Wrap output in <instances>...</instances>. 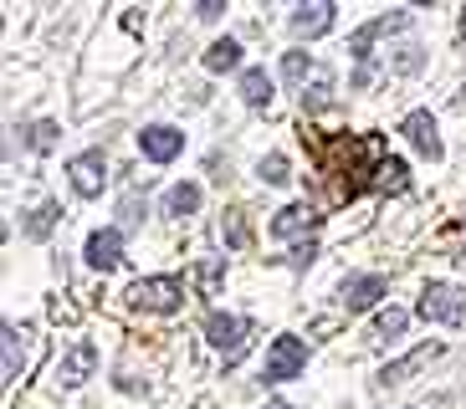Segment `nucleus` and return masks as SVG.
<instances>
[{
    "label": "nucleus",
    "mask_w": 466,
    "mask_h": 409,
    "mask_svg": "<svg viewBox=\"0 0 466 409\" xmlns=\"http://www.w3.org/2000/svg\"><path fill=\"white\" fill-rule=\"evenodd\" d=\"M333 11H339V5H329V0L298 5V11H292V31H298V36H323V31L333 26Z\"/></svg>",
    "instance_id": "obj_11"
},
{
    "label": "nucleus",
    "mask_w": 466,
    "mask_h": 409,
    "mask_svg": "<svg viewBox=\"0 0 466 409\" xmlns=\"http://www.w3.org/2000/svg\"><path fill=\"white\" fill-rule=\"evenodd\" d=\"M241 97H247L251 108H267V103H272V77H267L261 67L241 72Z\"/></svg>",
    "instance_id": "obj_16"
},
{
    "label": "nucleus",
    "mask_w": 466,
    "mask_h": 409,
    "mask_svg": "<svg viewBox=\"0 0 466 409\" xmlns=\"http://www.w3.org/2000/svg\"><path fill=\"white\" fill-rule=\"evenodd\" d=\"M21 364H26V348H21V333L5 323V384L21 379Z\"/></svg>",
    "instance_id": "obj_19"
},
{
    "label": "nucleus",
    "mask_w": 466,
    "mask_h": 409,
    "mask_svg": "<svg viewBox=\"0 0 466 409\" xmlns=\"http://www.w3.org/2000/svg\"><path fill=\"white\" fill-rule=\"evenodd\" d=\"M261 179H267V185H288V159H282V154H267V159H261Z\"/></svg>",
    "instance_id": "obj_26"
},
{
    "label": "nucleus",
    "mask_w": 466,
    "mask_h": 409,
    "mask_svg": "<svg viewBox=\"0 0 466 409\" xmlns=\"http://www.w3.org/2000/svg\"><path fill=\"white\" fill-rule=\"evenodd\" d=\"M436 354H441L436 343H425V348H415V354H405L400 364H390V368H384V374H380V384H405V379L415 374V368H425Z\"/></svg>",
    "instance_id": "obj_14"
},
{
    "label": "nucleus",
    "mask_w": 466,
    "mask_h": 409,
    "mask_svg": "<svg viewBox=\"0 0 466 409\" xmlns=\"http://www.w3.org/2000/svg\"><path fill=\"white\" fill-rule=\"evenodd\" d=\"M400 134L410 138V144L425 154V159H441V154H446V149H441V134H436V118H431V113H410Z\"/></svg>",
    "instance_id": "obj_10"
},
{
    "label": "nucleus",
    "mask_w": 466,
    "mask_h": 409,
    "mask_svg": "<svg viewBox=\"0 0 466 409\" xmlns=\"http://www.w3.org/2000/svg\"><path fill=\"white\" fill-rule=\"evenodd\" d=\"M267 409H288V404H267Z\"/></svg>",
    "instance_id": "obj_30"
},
{
    "label": "nucleus",
    "mask_w": 466,
    "mask_h": 409,
    "mask_svg": "<svg viewBox=\"0 0 466 409\" xmlns=\"http://www.w3.org/2000/svg\"><path fill=\"white\" fill-rule=\"evenodd\" d=\"M461 31H466V11H461Z\"/></svg>",
    "instance_id": "obj_31"
},
{
    "label": "nucleus",
    "mask_w": 466,
    "mask_h": 409,
    "mask_svg": "<svg viewBox=\"0 0 466 409\" xmlns=\"http://www.w3.org/2000/svg\"><path fill=\"white\" fill-rule=\"evenodd\" d=\"M302 368H308V348H302V338H277L272 354H267V384H288L298 379Z\"/></svg>",
    "instance_id": "obj_3"
},
{
    "label": "nucleus",
    "mask_w": 466,
    "mask_h": 409,
    "mask_svg": "<svg viewBox=\"0 0 466 409\" xmlns=\"http://www.w3.org/2000/svg\"><path fill=\"white\" fill-rule=\"evenodd\" d=\"M420 317H425V323H461V317H466V297L456 292V286H425Z\"/></svg>",
    "instance_id": "obj_5"
},
{
    "label": "nucleus",
    "mask_w": 466,
    "mask_h": 409,
    "mask_svg": "<svg viewBox=\"0 0 466 409\" xmlns=\"http://www.w3.org/2000/svg\"><path fill=\"white\" fill-rule=\"evenodd\" d=\"M67 175H72V190L83 195V200H93V195H103L108 159H103V149H87V154H77V159L67 164Z\"/></svg>",
    "instance_id": "obj_4"
},
{
    "label": "nucleus",
    "mask_w": 466,
    "mask_h": 409,
    "mask_svg": "<svg viewBox=\"0 0 466 409\" xmlns=\"http://www.w3.org/2000/svg\"><path fill=\"white\" fill-rule=\"evenodd\" d=\"M118 261H124V235H118V231H93V235H87V266L113 272Z\"/></svg>",
    "instance_id": "obj_8"
},
{
    "label": "nucleus",
    "mask_w": 466,
    "mask_h": 409,
    "mask_svg": "<svg viewBox=\"0 0 466 409\" xmlns=\"http://www.w3.org/2000/svg\"><path fill=\"white\" fill-rule=\"evenodd\" d=\"M247 333H251L247 317H231V313H210V317H206V338L216 343V348H231V354H241Z\"/></svg>",
    "instance_id": "obj_7"
},
{
    "label": "nucleus",
    "mask_w": 466,
    "mask_h": 409,
    "mask_svg": "<svg viewBox=\"0 0 466 409\" xmlns=\"http://www.w3.org/2000/svg\"><path fill=\"white\" fill-rule=\"evenodd\" d=\"M195 210H200V185H175V190L165 195V215L185 220V215H195Z\"/></svg>",
    "instance_id": "obj_15"
},
{
    "label": "nucleus",
    "mask_w": 466,
    "mask_h": 409,
    "mask_svg": "<svg viewBox=\"0 0 466 409\" xmlns=\"http://www.w3.org/2000/svg\"><path fill=\"white\" fill-rule=\"evenodd\" d=\"M384 292H390V282H384V276H349L339 302H343V313H370Z\"/></svg>",
    "instance_id": "obj_6"
},
{
    "label": "nucleus",
    "mask_w": 466,
    "mask_h": 409,
    "mask_svg": "<svg viewBox=\"0 0 466 409\" xmlns=\"http://www.w3.org/2000/svg\"><path fill=\"white\" fill-rule=\"evenodd\" d=\"M56 215H62V210H56L52 200H42V204H36V210L26 215V235H31V241H42V235H52Z\"/></svg>",
    "instance_id": "obj_18"
},
{
    "label": "nucleus",
    "mask_w": 466,
    "mask_h": 409,
    "mask_svg": "<svg viewBox=\"0 0 466 409\" xmlns=\"http://www.w3.org/2000/svg\"><path fill=\"white\" fill-rule=\"evenodd\" d=\"M308 67H313L308 52H288V56H282V77H288V82H302V77H308Z\"/></svg>",
    "instance_id": "obj_27"
},
{
    "label": "nucleus",
    "mask_w": 466,
    "mask_h": 409,
    "mask_svg": "<svg viewBox=\"0 0 466 409\" xmlns=\"http://www.w3.org/2000/svg\"><path fill=\"white\" fill-rule=\"evenodd\" d=\"M329 103H333V77L323 72L313 82V93H302V113H318V108H329Z\"/></svg>",
    "instance_id": "obj_22"
},
{
    "label": "nucleus",
    "mask_w": 466,
    "mask_h": 409,
    "mask_svg": "<svg viewBox=\"0 0 466 409\" xmlns=\"http://www.w3.org/2000/svg\"><path fill=\"white\" fill-rule=\"evenodd\" d=\"M26 144H31V149H36V154H46V149H52V144H56V123H31V128H26Z\"/></svg>",
    "instance_id": "obj_24"
},
{
    "label": "nucleus",
    "mask_w": 466,
    "mask_h": 409,
    "mask_svg": "<svg viewBox=\"0 0 466 409\" xmlns=\"http://www.w3.org/2000/svg\"><path fill=\"white\" fill-rule=\"evenodd\" d=\"M226 241H231L236 251H241V245L251 241V231H247V215H241V210H226Z\"/></svg>",
    "instance_id": "obj_25"
},
{
    "label": "nucleus",
    "mask_w": 466,
    "mask_h": 409,
    "mask_svg": "<svg viewBox=\"0 0 466 409\" xmlns=\"http://www.w3.org/2000/svg\"><path fill=\"white\" fill-rule=\"evenodd\" d=\"M138 149L149 154L154 164H169L179 149H185V138H179L175 128H165V123H154V128H144V134H138Z\"/></svg>",
    "instance_id": "obj_9"
},
{
    "label": "nucleus",
    "mask_w": 466,
    "mask_h": 409,
    "mask_svg": "<svg viewBox=\"0 0 466 409\" xmlns=\"http://www.w3.org/2000/svg\"><path fill=\"white\" fill-rule=\"evenodd\" d=\"M206 67H210V72H231V67H241V46H236L231 36L216 41V46L206 52Z\"/></svg>",
    "instance_id": "obj_17"
},
{
    "label": "nucleus",
    "mask_w": 466,
    "mask_h": 409,
    "mask_svg": "<svg viewBox=\"0 0 466 409\" xmlns=\"http://www.w3.org/2000/svg\"><path fill=\"white\" fill-rule=\"evenodd\" d=\"M93 364H97V348L83 338V343H77V348L67 354V364L56 368V379H62V384H83L87 374H93Z\"/></svg>",
    "instance_id": "obj_13"
},
{
    "label": "nucleus",
    "mask_w": 466,
    "mask_h": 409,
    "mask_svg": "<svg viewBox=\"0 0 466 409\" xmlns=\"http://www.w3.org/2000/svg\"><path fill=\"white\" fill-rule=\"evenodd\" d=\"M128 302L138 313H175L185 302V286H179V276H144V282L128 286Z\"/></svg>",
    "instance_id": "obj_2"
},
{
    "label": "nucleus",
    "mask_w": 466,
    "mask_h": 409,
    "mask_svg": "<svg viewBox=\"0 0 466 409\" xmlns=\"http://www.w3.org/2000/svg\"><path fill=\"white\" fill-rule=\"evenodd\" d=\"M318 220H323V215H318L313 204H288V210H277V220H272V235H277V241H288V235L313 231Z\"/></svg>",
    "instance_id": "obj_12"
},
{
    "label": "nucleus",
    "mask_w": 466,
    "mask_h": 409,
    "mask_svg": "<svg viewBox=\"0 0 466 409\" xmlns=\"http://www.w3.org/2000/svg\"><path fill=\"white\" fill-rule=\"evenodd\" d=\"M195 11L206 15V21H216V15H220V11H226V5H220V0H200V5H195Z\"/></svg>",
    "instance_id": "obj_29"
},
{
    "label": "nucleus",
    "mask_w": 466,
    "mask_h": 409,
    "mask_svg": "<svg viewBox=\"0 0 466 409\" xmlns=\"http://www.w3.org/2000/svg\"><path fill=\"white\" fill-rule=\"evenodd\" d=\"M405 185H410V169H405V159H390V164H384V175H380V190H384V195H400Z\"/></svg>",
    "instance_id": "obj_21"
},
{
    "label": "nucleus",
    "mask_w": 466,
    "mask_h": 409,
    "mask_svg": "<svg viewBox=\"0 0 466 409\" xmlns=\"http://www.w3.org/2000/svg\"><path fill=\"white\" fill-rule=\"evenodd\" d=\"M220 272H226V261H220V256H210V261H200V266H195V282H200V292H206V297H216Z\"/></svg>",
    "instance_id": "obj_23"
},
{
    "label": "nucleus",
    "mask_w": 466,
    "mask_h": 409,
    "mask_svg": "<svg viewBox=\"0 0 466 409\" xmlns=\"http://www.w3.org/2000/svg\"><path fill=\"white\" fill-rule=\"evenodd\" d=\"M313 256H318V245H313V241H302V245H298V251H292L288 261H292V266H298V272H302V266H308V261H313Z\"/></svg>",
    "instance_id": "obj_28"
},
{
    "label": "nucleus",
    "mask_w": 466,
    "mask_h": 409,
    "mask_svg": "<svg viewBox=\"0 0 466 409\" xmlns=\"http://www.w3.org/2000/svg\"><path fill=\"white\" fill-rule=\"evenodd\" d=\"M302 144H308L318 179H323V204H333V210L359 200L370 185H380L384 164H390V144L380 134H318V128H308Z\"/></svg>",
    "instance_id": "obj_1"
},
{
    "label": "nucleus",
    "mask_w": 466,
    "mask_h": 409,
    "mask_svg": "<svg viewBox=\"0 0 466 409\" xmlns=\"http://www.w3.org/2000/svg\"><path fill=\"white\" fill-rule=\"evenodd\" d=\"M405 323H410V313H400V307H384V313L374 317V338H400V333H405Z\"/></svg>",
    "instance_id": "obj_20"
}]
</instances>
